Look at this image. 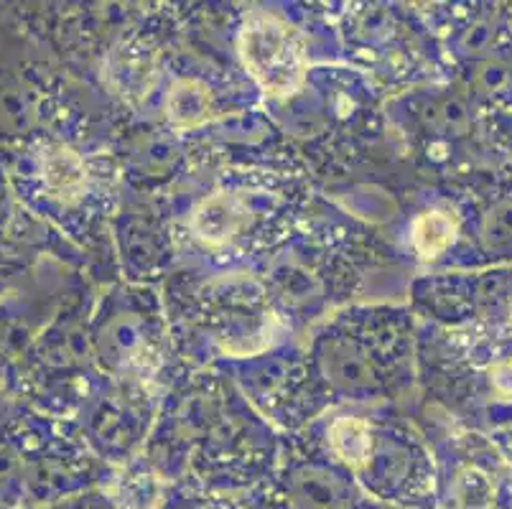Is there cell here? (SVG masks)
<instances>
[{
    "label": "cell",
    "instance_id": "cell-4",
    "mask_svg": "<svg viewBox=\"0 0 512 509\" xmlns=\"http://www.w3.org/2000/svg\"><path fill=\"white\" fill-rule=\"evenodd\" d=\"M166 115L179 128H194L209 118V90L197 79H181L166 97Z\"/></svg>",
    "mask_w": 512,
    "mask_h": 509
},
{
    "label": "cell",
    "instance_id": "cell-5",
    "mask_svg": "<svg viewBox=\"0 0 512 509\" xmlns=\"http://www.w3.org/2000/svg\"><path fill=\"white\" fill-rule=\"evenodd\" d=\"M492 387H495L500 395H512V362H502L497 367H492L490 372Z\"/></svg>",
    "mask_w": 512,
    "mask_h": 509
},
{
    "label": "cell",
    "instance_id": "cell-1",
    "mask_svg": "<svg viewBox=\"0 0 512 509\" xmlns=\"http://www.w3.org/2000/svg\"><path fill=\"white\" fill-rule=\"evenodd\" d=\"M240 56L265 95L288 97L306 79V51L301 36L273 13L255 11L240 28Z\"/></svg>",
    "mask_w": 512,
    "mask_h": 509
},
{
    "label": "cell",
    "instance_id": "cell-3",
    "mask_svg": "<svg viewBox=\"0 0 512 509\" xmlns=\"http://www.w3.org/2000/svg\"><path fill=\"white\" fill-rule=\"evenodd\" d=\"M456 240V219L441 209L421 212L411 222V247L421 260L441 258Z\"/></svg>",
    "mask_w": 512,
    "mask_h": 509
},
{
    "label": "cell",
    "instance_id": "cell-2",
    "mask_svg": "<svg viewBox=\"0 0 512 509\" xmlns=\"http://www.w3.org/2000/svg\"><path fill=\"white\" fill-rule=\"evenodd\" d=\"M250 222H253V212L240 194L217 191V194L204 196L202 202L192 209L186 227L202 247L222 250V247L240 240L248 232Z\"/></svg>",
    "mask_w": 512,
    "mask_h": 509
}]
</instances>
